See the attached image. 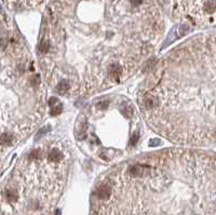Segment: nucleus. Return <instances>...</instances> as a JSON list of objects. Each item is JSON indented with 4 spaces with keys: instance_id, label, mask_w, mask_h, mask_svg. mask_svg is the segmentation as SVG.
I'll return each mask as SVG.
<instances>
[{
    "instance_id": "obj_3",
    "label": "nucleus",
    "mask_w": 216,
    "mask_h": 215,
    "mask_svg": "<svg viewBox=\"0 0 216 215\" xmlns=\"http://www.w3.org/2000/svg\"><path fill=\"white\" fill-rule=\"evenodd\" d=\"M5 1L11 5H15V7L28 8V7H34V5H39L42 0H5Z\"/></svg>"
},
{
    "instance_id": "obj_1",
    "label": "nucleus",
    "mask_w": 216,
    "mask_h": 215,
    "mask_svg": "<svg viewBox=\"0 0 216 215\" xmlns=\"http://www.w3.org/2000/svg\"><path fill=\"white\" fill-rule=\"evenodd\" d=\"M173 152L128 165L102 180L94 215H215L214 159Z\"/></svg>"
},
{
    "instance_id": "obj_2",
    "label": "nucleus",
    "mask_w": 216,
    "mask_h": 215,
    "mask_svg": "<svg viewBox=\"0 0 216 215\" xmlns=\"http://www.w3.org/2000/svg\"><path fill=\"white\" fill-rule=\"evenodd\" d=\"M146 119L173 142L215 138V50L209 38L177 48L164 61L160 79L142 99Z\"/></svg>"
},
{
    "instance_id": "obj_4",
    "label": "nucleus",
    "mask_w": 216,
    "mask_h": 215,
    "mask_svg": "<svg viewBox=\"0 0 216 215\" xmlns=\"http://www.w3.org/2000/svg\"><path fill=\"white\" fill-rule=\"evenodd\" d=\"M7 202V201H5ZM8 204L10 205L11 211L9 213H0V215H35L33 213L28 212L27 210H25L23 207L18 204H13V203H9L7 202Z\"/></svg>"
}]
</instances>
